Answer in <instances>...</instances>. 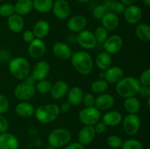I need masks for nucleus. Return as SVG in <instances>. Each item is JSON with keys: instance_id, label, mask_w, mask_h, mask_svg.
Segmentation results:
<instances>
[{"instance_id": "nucleus-1", "label": "nucleus", "mask_w": 150, "mask_h": 149, "mask_svg": "<svg viewBox=\"0 0 150 149\" xmlns=\"http://www.w3.org/2000/svg\"><path fill=\"white\" fill-rule=\"evenodd\" d=\"M70 61L75 70L83 75L90 74L93 70V59L87 51H78L73 53Z\"/></svg>"}, {"instance_id": "nucleus-2", "label": "nucleus", "mask_w": 150, "mask_h": 149, "mask_svg": "<svg viewBox=\"0 0 150 149\" xmlns=\"http://www.w3.org/2000/svg\"><path fill=\"white\" fill-rule=\"evenodd\" d=\"M59 105L54 103L44 104L35 109V117L38 121L44 124H51L55 121L60 115Z\"/></svg>"}, {"instance_id": "nucleus-3", "label": "nucleus", "mask_w": 150, "mask_h": 149, "mask_svg": "<svg viewBox=\"0 0 150 149\" xmlns=\"http://www.w3.org/2000/svg\"><path fill=\"white\" fill-rule=\"evenodd\" d=\"M140 86L141 83L137 78L127 76L123 77L116 84V91L120 96L127 98L138 94Z\"/></svg>"}, {"instance_id": "nucleus-4", "label": "nucleus", "mask_w": 150, "mask_h": 149, "mask_svg": "<svg viewBox=\"0 0 150 149\" xmlns=\"http://www.w3.org/2000/svg\"><path fill=\"white\" fill-rule=\"evenodd\" d=\"M8 67L12 75L18 80H24L29 75L31 70L29 61L21 56L12 58L9 62Z\"/></svg>"}, {"instance_id": "nucleus-5", "label": "nucleus", "mask_w": 150, "mask_h": 149, "mask_svg": "<svg viewBox=\"0 0 150 149\" xmlns=\"http://www.w3.org/2000/svg\"><path fill=\"white\" fill-rule=\"evenodd\" d=\"M72 138L71 133L66 129L57 128L53 129L48 136V143L49 145L59 148L65 146L70 142Z\"/></svg>"}, {"instance_id": "nucleus-6", "label": "nucleus", "mask_w": 150, "mask_h": 149, "mask_svg": "<svg viewBox=\"0 0 150 149\" xmlns=\"http://www.w3.org/2000/svg\"><path fill=\"white\" fill-rule=\"evenodd\" d=\"M101 112L94 107L84 108L79 112V119L84 126H95L100 121Z\"/></svg>"}, {"instance_id": "nucleus-7", "label": "nucleus", "mask_w": 150, "mask_h": 149, "mask_svg": "<svg viewBox=\"0 0 150 149\" xmlns=\"http://www.w3.org/2000/svg\"><path fill=\"white\" fill-rule=\"evenodd\" d=\"M36 93L35 86H32L26 82H21L16 86L14 89V95L17 99L21 102H28L32 99Z\"/></svg>"}, {"instance_id": "nucleus-8", "label": "nucleus", "mask_w": 150, "mask_h": 149, "mask_svg": "<svg viewBox=\"0 0 150 149\" xmlns=\"http://www.w3.org/2000/svg\"><path fill=\"white\" fill-rule=\"evenodd\" d=\"M76 42L85 50L93 49L98 44L93 32L86 29L76 34Z\"/></svg>"}, {"instance_id": "nucleus-9", "label": "nucleus", "mask_w": 150, "mask_h": 149, "mask_svg": "<svg viewBox=\"0 0 150 149\" xmlns=\"http://www.w3.org/2000/svg\"><path fill=\"white\" fill-rule=\"evenodd\" d=\"M123 130L127 135H135L141 127V120L137 114H127L122 119Z\"/></svg>"}, {"instance_id": "nucleus-10", "label": "nucleus", "mask_w": 150, "mask_h": 149, "mask_svg": "<svg viewBox=\"0 0 150 149\" xmlns=\"http://www.w3.org/2000/svg\"><path fill=\"white\" fill-rule=\"evenodd\" d=\"M103 44L105 52L111 55H114L120 52L122 48L123 39L120 35L113 34L108 37Z\"/></svg>"}, {"instance_id": "nucleus-11", "label": "nucleus", "mask_w": 150, "mask_h": 149, "mask_svg": "<svg viewBox=\"0 0 150 149\" xmlns=\"http://www.w3.org/2000/svg\"><path fill=\"white\" fill-rule=\"evenodd\" d=\"M87 25V19L83 15H75L69 18L67 21V27L70 32L78 34L84 30Z\"/></svg>"}, {"instance_id": "nucleus-12", "label": "nucleus", "mask_w": 150, "mask_h": 149, "mask_svg": "<svg viewBox=\"0 0 150 149\" xmlns=\"http://www.w3.org/2000/svg\"><path fill=\"white\" fill-rule=\"evenodd\" d=\"M53 14L59 20H65L70 15V6L66 0H57L54 1L52 7Z\"/></svg>"}, {"instance_id": "nucleus-13", "label": "nucleus", "mask_w": 150, "mask_h": 149, "mask_svg": "<svg viewBox=\"0 0 150 149\" xmlns=\"http://www.w3.org/2000/svg\"><path fill=\"white\" fill-rule=\"evenodd\" d=\"M27 51L29 56L38 59L45 55L46 52V45L42 39L35 38L29 44Z\"/></svg>"}, {"instance_id": "nucleus-14", "label": "nucleus", "mask_w": 150, "mask_h": 149, "mask_svg": "<svg viewBox=\"0 0 150 149\" xmlns=\"http://www.w3.org/2000/svg\"><path fill=\"white\" fill-rule=\"evenodd\" d=\"M53 54L56 58L62 60L70 59L73 51L68 44L64 42H57L52 47Z\"/></svg>"}, {"instance_id": "nucleus-15", "label": "nucleus", "mask_w": 150, "mask_h": 149, "mask_svg": "<svg viewBox=\"0 0 150 149\" xmlns=\"http://www.w3.org/2000/svg\"><path fill=\"white\" fill-rule=\"evenodd\" d=\"M123 14L127 23L135 25L140 22L142 18V10L139 6L133 4V5L126 7Z\"/></svg>"}, {"instance_id": "nucleus-16", "label": "nucleus", "mask_w": 150, "mask_h": 149, "mask_svg": "<svg viewBox=\"0 0 150 149\" xmlns=\"http://www.w3.org/2000/svg\"><path fill=\"white\" fill-rule=\"evenodd\" d=\"M115 102L114 97L110 93H103L95 97V107L100 111H108L113 108Z\"/></svg>"}, {"instance_id": "nucleus-17", "label": "nucleus", "mask_w": 150, "mask_h": 149, "mask_svg": "<svg viewBox=\"0 0 150 149\" xmlns=\"http://www.w3.org/2000/svg\"><path fill=\"white\" fill-rule=\"evenodd\" d=\"M51 71L50 64L45 61H40L36 63L32 71V75L37 81L46 79Z\"/></svg>"}, {"instance_id": "nucleus-18", "label": "nucleus", "mask_w": 150, "mask_h": 149, "mask_svg": "<svg viewBox=\"0 0 150 149\" xmlns=\"http://www.w3.org/2000/svg\"><path fill=\"white\" fill-rule=\"evenodd\" d=\"M124 77V71L118 66L111 67L104 72L103 78L109 84H117Z\"/></svg>"}, {"instance_id": "nucleus-19", "label": "nucleus", "mask_w": 150, "mask_h": 149, "mask_svg": "<svg viewBox=\"0 0 150 149\" xmlns=\"http://www.w3.org/2000/svg\"><path fill=\"white\" fill-rule=\"evenodd\" d=\"M93 126H84L78 134V142L83 145H86L92 143L96 136Z\"/></svg>"}, {"instance_id": "nucleus-20", "label": "nucleus", "mask_w": 150, "mask_h": 149, "mask_svg": "<svg viewBox=\"0 0 150 149\" xmlns=\"http://www.w3.org/2000/svg\"><path fill=\"white\" fill-rule=\"evenodd\" d=\"M19 141L10 132L0 133V149H18Z\"/></svg>"}, {"instance_id": "nucleus-21", "label": "nucleus", "mask_w": 150, "mask_h": 149, "mask_svg": "<svg viewBox=\"0 0 150 149\" xmlns=\"http://www.w3.org/2000/svg\"><path fill=\"white\" fill-rule=\"evenodd\" d=\"M7 27L13 33H20L24 28V19L23 16L14 13L7 18Z\"/></svg>"}, {"instance_id": "nucleus-22", "label": "nucleus", "mask_w": 150, "mask_h": 149, "mask_svg": "<svg viewBox=\"0 0 150 149\" xmlns=\"http://www.w3.org/2000/svg\"><path fill=\"white\" fill-rule=\"evenodd\" d=\"M122 121V115L119 111L109 110L106 111L103 115V122L107 127H117Z\"/></svg>"}, {"instance_id": "nucleus-23", "label": "nucleus", "mask_w": 150, "mask_h": 149, "mask_svg": "<svg viewBox=\"0 0 150 149\" xmlns=\"http://www.w3.org/2000/svg\"><path fill=\"white\" fill-rule=\"evenodd\" d=\"M67 102L72 106H79L82 103L83 93V90L79 86H73L67 91Z\"/></svg>"}, {"instance_id": "nucleus-24", "label": "nucleus", "mask_w": 150, "mask_h": 149, "mask_svg": "<svg viewBox=\"0 0 150 149\" xmlns=\"http://www.w3.org/2000/svg\"><path fill=\"white\" fill-rule=\"evenodd\" d=\"M102 26H103L108 32H112L116 30L119 26L120 23V19L118 15L113 12H108L104 15V17L101 19Z\"/></svg>"}, {"instance_id": "nucleus-25", "label": "nucleus", "mask_w": 150, "mask_h": 149, "mask_svg": "<svg viewBox=\"0 0 150 149\" xmlns=\"http://www.w3.org/2000/svg\"><path fill=\"white\" fill-rule=\"evenodd\" d=\"M50 29V24L47 20H39L35 23L32 31L35 38L42 39L48 34Z\"/></svg>"}, {"instance_id": "nucleus-26", "label": "nucleus", "mask_w": 150, "mask_h": 149, "mask_svg": "<svg viewBox=\"0 0 150 149\" xmlns=\"http://www.w3.org/2000/svg\"><path fill=\"white\" fill-rule=\"evenodd\" d=\"M69 90V86L67 82L64 80H58L53 84L50 94L54 99H60L65 94H67Z\"/></svg>"}, {"instance_id": "nucleus-27", "label": "nucleus", "mask_w": 150, "mask_h": 149, "mask_svg": "<svg viewBox=\"0 0 150 149\" xmlns=\"http://www.w3.org/2000/svg\"><path fill=\"white\" fill-rule=\"evenodd\" d=\"M16 114L21 118H31L35 115V108L28 102H20L15 108Z\"/></svg>"}, {"instance_id": "nucleus-28", "label": "nucleus", "mask_w": 150, "mask_h": 149, "mask_svg": "<svg viewBox=\"0 0 150 149\" xmlns=\"http://www.w3.org/2000/svg\"><path fill=\"white\" fill-rule=\"evenodd\" d=\"M111 64H112L111 55L105 51H103L98 53L95 58V64L101 71L105 72V70H108L109 67H111Z\"/></svg>"}, {"instance_id": "nucleus-29", "label": "nucleus", "mask_w": 150, "mask_h": 149, "mask_svg": "<svg viewBox=\"0 0 150 149\" xmlns=\"http://www.w3.org/2000/svg\"><path fill=\"white\" fill-rule=\"evenodd\" d=\"M16 14L23 16L28 15L33 10V0H18L14 4Z\"/></svg>"}, {"instance_id": "nucleus-30", "label": "nucleus", "mask_w": 150, "mask_h": 149, "mask_svg": "<svg viewBox=\"0 0 150 149\" xmlns=\"http://www.w3.org/2000/svg\"><path fill=\"white\" fill-rule=\"evenodd\" d=\"M124 108L128 114H137L141 108L140 101L136 96L125 98L124 102Z\"/></svg>"}, {"instance_id": "nucleus-31", "label": "nucleus", "mask_w": 150, "mask_h": 149, "mask_svg": "<svg viewBox=\"0 0 150 149\" xmlns=\"http://www.w3.org/2000/svg\"><path fill=\"white\" fill-rule=\"evenodd\" d=\"M136 35L141 41L150 42V26L146 23H139L136 28Z\"/></svg>"}, {"instance_id": "nucleus-32", "label": "nucleus", "mask_w": 150, "mask_h": 149, "mask_svg": "<svg viewBox=\"0 0 150 149\" xmlns=\"http://www.w3.org/2000/svg\"><path fill=\"white\" fill-rule=\"evenodd\" d=\"M109 83L103 78H100L94 80L90 86V89L94 93L99 95L105 93L108 89Z\"/></svg>"}, {"instance_id": "nucleus-33", "label": "nucleus", "mask_w": 150, "mask_h": 149, "mask_svg": "<svg viewBox=\"0 0 150 149\" xmlns=\"http://www.w3.org/2000/svg\"><path fill=\"white\" fill-rule=\"evenodd\" d=\"M54 1L52 0H33V7L40 13H47L52 10Z\"/></svg>"}, {"instance_id": "nucleus-34", "label": "nucleus", "mask_w": 150, "mask_h": 149, "mask_svg": "<svg viewBox=\"0 0 150 149\" xmlns=\"http://www.w3.org/2000/svg\"><path fill=\"white\" fill-rule=\"evenodd\" d=\"M53 83L50 80L47 79H43V80H38L37 81L36 84L35 85L36 91L42 93V94H47L50 93L51 89H52Z\"/></svg>"}, {"instance_id": "nucleus-35", "label": "nucleus", "mask_w": 150, "mask_h": 149, "mask_svg": "<svg viewBox=\"0 0 150 149\" xmlns=\"http://www.w3.org/2000/svg\"><path fill=\"white\" fill-rule=\"evenodd\" d=\"M16 13L14 4L11 3H4L0 5V15L3 18H9Z\"/></svg>"}, {"instance_id": "nucleus-36", "label": "nucleus", "mask_w": 150, "mask_h": 149, "mask_svg": "<svg viewBox=\"0 0 150 149\" xmlns=\"http://www.w3.org/2000/svg\"><path fill=\"white\" fill-rule=\"evenodd\" d=\"M106 143L110 148L113 149H119L122 145L123 141L120 137L115 134H112L107 137Z\"/></svg>"}, {"instance_id": "nucleus-37", "label": "nucleus", "mask_w": 150, "mask_h": 149, "mask_svg": "<svg viewBox=\"0 0 150 149\" xmlns=\"http://www.w3.org/2000/svg\"><path fill=\"white\" fill-rule=\"evenodd\" d=\"M94 34L96 38L97 42L103 44L108 37V31L106 30L103 26H98L95 29Z\"/></svg>"}, {"instance_id": "nucleus-38", "label": "nucleus", "mask_w": 150, "mask_h": 149, "mask_svg": "<svg viewBox=\"0 0 150 149\" xmlns=\"http://www.w3.org/2000/svg\"><path fill=\"white\" fill-rule=\"evenodd\" d=\"M108 12V9L104 4H99L96 6L92 10V15L97 20H100L104 17L105 14Z\"/></svg>"}, {"instance_id": "nucleus-39", "label": "nucleus", "mask_w": 150, "mask_h": 149, "mask_svg": "<svg viewBox=\"0 0 150 149\" xmlns=\"http://www.w3.org/2000/svg\"><path fill=\"white\" fill-rule=\"evenodd\" d=\"M122 149H143L142 143L136 139H129L123 142Z\"/></svg>"}, {"instance_id": "nucleus-40", "label": "nucleus", "mask_w": 150, "mask_h": 149, "mask_svg": "<svg viewBox=\"0 0 150 149\" xmlns=\"http://www.w3.org/2000/svg\"><path fill=\"white\" fill-rule=\"evenodd\" d=\"M126 9V6L122 1H114L111 4L110 10L115 14H123Z\"/></svg>"}, {"instance_id": "nucleus-41", "label": "nucleus", "mask_w": 150, "mask_h": 149, "mask_svg": "<svg viewBox=\"0 0 150 149\" xmlns=\"http://www.w3.org/2000/svg\"><path fill=\"white\" fill-rule=\"evenodd\" d=\"M10 107L8 98L3 94H0V115H4L7 112Z\"/></svg>"}, {"instance_id": "nucleus-42", "label": "nucleus", "mask_w": 150, "mask_h": 149, "mask_svg": "<svg viewBox=\"0 0 150 149\" xmlns=\"http://www.w3.org/2000/svg\"><path fill=\"white\" fill-rule=\"evenodd\" d=\"M139 80L142 86H150V68L145 70L141 74Z\"/></svg>"}, {"instance_id": "nucleus-43", "label": "nucleus", "mask_w": 150, "mask_h": 149, "mask_svg": "<svg viewBox=\"0 0 150 149\" xmlns=\"http://www.w3.org/2000/svg\"><path fill=\"white\" fill-rule=\"evenodd\" d=\"M82 102L84 105L85 108H89V107H94L95 103V97L94 95L91 93H87L83 95Z\"/></svg>"}, {"instance_id": "nucleus-44", "label": "nucleus", "mask_w": 150, "mask_h": 149, "mask_svg": "<svg viewBox=\"0 0 150 149\" xmlns=\"http://www.w3.org/2000/svg\"><path fill=\"white\" fill-rule=\"evenodd\" d=\"M9 127L10 124L7 118L4 115H0V133L7 132Z\"/></svg>"}, {"instance_id": "nucleus-45", "label": "nucleus", "mask_w": 150, "mask_h": 149, "mask_svg": "<svg viewBox=\"0 0 150 149\" xmlns=\"http://www.w3.org/2000/svg\"><path fill=\"white\" fill-rule=\"evenodd\" d=\"M138 94L140 95L142 98L148 99V98L150 97V87L149 86H145L141 85Z\"/></svg>"}, {"instance_id": "nucleus-46", "label": "nucleus", "mask_w": 150, "mask_h": 149, "mask_svg": "<svg viewBox=\"0 0 150 149\" xmlns=\"http://www.w3.org/2000/svg\"><path fill=\"white\" fill-rule=\"evenodd\" d=\"M22 37H23V39L24 40V42H27L29 44L35 39V37L32 30L24 31L23 32V34H22Z\"/></svg>"}, {"instance_id": "nucleus-47", "label": "nucleus", "mask_w": 150, "mask_h": 149, "mask_svg": "<svg viewBox=\"0 0 150 149\" xmlns=\"http://www.w3.org/2000/svg\"><path fill=\"white\" fill-rule=\"evenodd\" d=\"M94 129L96 134H102L104 131H105L107 129V126L104 124L103 121H98L95 126H94Z\"/></svg>"}, {"instance_id": "nucleus-48", "label": "nucleus", "mask_w": 150, "mask_h": 149, "mask_svg": "<svg viewBox=\"0 0 150 149\" xmlns=\"http://www.w3.org/2000/svg\"><path fill=\"white\" fill-rule=\"evenodd\" d=\"M64 149H85L84 145L81 144L79 142H75V143H68L65 146Z\"/></svg>"}, {"instance_id": "nucleus-49", "label": "nucleus", "mask_w": 150, "mask_h": 149, "mask_svg": "<svg viewBox=\"0 0 150 149\" xmlns=\"http://www.w3.org/2000/svg\"><path fill=\"white\" fill-rule=\"evenodd\" d=\"M59 107L60 112H63V113H66V112H69L71 110L72 105L67 101H66V102H62V105Z\"/></svg>"}, {"instance_id": "nucleus-50", "label": "nucleus", "mask_w": 150, "mask_h": 149, "mask_svg": "<svg viewBox=\"0 0 150 149\" xmlns=\"http://www.w3.org/2000/svg\"><path fill=\"white\" fill-rule=\"evenodd\" d=\"M24 82H26L28 84L32 85V86H35L37 83V80H35V78L32 75V74H29V75L24 79Z\"/></svg>"}, {"instance_id": "nucleus-51", "label": "nucleus", "mask_w": 150, "mask_h": 149, "mask_svg": "<svg viewBox=\"0 0 150 149\" xmlns=\"http://www.w3.org/2000/svg\"><path fill=\"white\" fill-rule=\"evenodd\" d=\"M136 0H121L122 2L127 7V6H130V5H133V4H135Z\"/></svg>"}, {"instance_id": "nucleus-52", "label": "nucleus", "mask_w": 150, "mask_h": 149, "mask_svg": "<svg viewBox=\"0 0 150 149\" xmlns=\"http://www.w3.org/2000/svg\"><path fill=\"white\" fill-rule=\"evenodd\" d=\"M143 1L145 5L150 6V0H143Z\"/></svg>"}, {"instance_id": "nucleus-53", "label": "nucleus", "mask_w": 150, "mask_h": 149, "mask_svg": "<svg viewBox=\"0 0 150 149\" xmlns=\"http://www.w3.org/2000/svg\"><path fill=\"white\" fill-rule=\"evenodd\" d=\"M76 1H79V2H87V1H90V0H76Z\"/></svg>"}, {"instance_id": "nucleus-54", "label": "nucleus", "mask_w": 150, "mask_h": 149, "mask_svg": "<svg viewBox=\"0 0 150 149\" xmlns=\"http://www.w3.org/2000/svg\"><path fill=\"white\" fill-rule=\"evenodd\" d=\"M45 149H57V148H55L52 147V146H51V145H48V147H46V148H45Z\"/></svg>"}, {"instance_id": "nucleus-55", "label": "nucleus", "mask_w": 150, "mask_h": 149, "mask_svg": "<svg viewBox=\"0 0 150 149\" xmlns=\"http://www.w3.org/2000/svg\"><path fill=\"white\" fill-rule=\"evenodd\" d=\"M148 100H147V104H148V106L149 107V108H150V97L149 98H148Z\"/></svg>"}, {"instance_id": "nucleus-56", "label": "nucleus", "mask_w": 150, "mask_h": 149, "mask_svg": "<svg viewBox=\"0 0 150 149\" xmlns=\"http://www.w3.org/2000/svg\"><path fill=\"white\" fill-rule=\"evenodd\" d=\"M53 1H57V0H52Z\"/></svg>"}, {"instance_id": "nucleus-57", "label": "nucleus", "mask_w": 150, "mask_h": 149, "mask_svg": "<svg viewBox=\"0 0 150 149\" xmlns=\"http://www.w3.org/2000/svg\"><path fill=\"white\" fill-rule=\"evenodd\" d=\"M4 1V0H0V1Z\"/></svg>"}]
</instances>
